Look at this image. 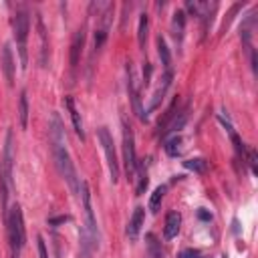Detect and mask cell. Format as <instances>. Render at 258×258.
Here are the masks:
<instances>
[{
  "instance_id": "18",
  "label": "cell",
  "mask_w": 258,
  "mask_h": 258,
  "mask_svg": "<svg viewBox=\"0 0 258 258\" xmlns=\"http://www.w3.org/2000/svg\"><path fill=\"white\" fill-rule=\"evenodd\" d=\"M135 173H137V183H135V191H137V196H141L145 189H147V183H149V179H147V169H145V163H141V165H137L135 167Z\"/></svg>"
},
{
  "instance_id": "17",
  "label": "cell",
  "mask_w": 258,
  "mask_h": 258,
  "mask_svg": "<svg viewBox=\"0 0 258 258\" xmlns=\"http://www.w3.org/2000/svg\"><path fill=\"white\" fill-rule=\"evenodd\" d=\"M147 32H149V16L145 12L139 14V24H137V42L143 48L145 40H147Z\"/></svg>"
},
{
  "instance_id": "16",
  "label": "cell",
  "mask_w": 258,
  "mask_h": 258,
  "mask_svg": "<svg viewBox=\"0 0 258 258\" xmlns=\"http://www.w3.org/2000/svg\"><path fill=\"white\" fill-rule=\"evenodd\" d=\"M157 54L161 58V64L165 71H171V52H169V46L165 42L163 36H157Z\"/></svg>"
},
{
  "instance_id": "3",
  "label": "cell",
  "mask_w": 258,
  "mask_h": 258,
  "mask_svg": "<svg viewBox=\"0 0 258 258\" xmlns=\"http://www.w3.org/2000/svg\"><path fill=\"white\" fill-rule=\"evenodd\" d=\"M6 226H8V240H10V250H12V258L20 256V250L26 244V230H24V218H22V210L18 204H12L6 216Z\"/></svg>"
},
{
  "instance_id": "27",
  "label": "cell",
  "mask_w": 258,
  "mask_h": 258,
  "mask_svg": "<svg viewBox=\"0 0 258 258\" xmlns=\"http://www.w3.org/2000/svg\"><path fill=\"white\" fill-rule=\"evenodd\" d=\"M198 256H200V252H198V250H191V248H189V250H183V252L179 254V258H198Z\"/></svg>"
},
{
  "instance_id": "12",
  "label": "cell",
  "mask_w": 258,
  "mask_h": 258,
  "mask_svg": "<svg viewBox=\"0 0 258 258\" xmlns=\"http://www.w3.org/2000/svg\"><path fill=\"white\" fill-rule=\"evenodd\" d=\"M83 44H85V26H81L75 36H73V44H71V69L75 71L79 67L81 60V52H83Z\"/></svg>"
},
{
  "instance_id": "2",
  "label": "cell",
  "mask_w": 258,
  "mask_h": 258,
  "mask_svg": "<svg viewBox=\"0 0 258 258\" xmlns=\"http://www.w3.org/2000/svg\"><path fill=\"white\" fill-rule=\"evenodd\" d=\"M79 194H81V202H83V212H85V226L81 228V246H83V252L85 256H89L91 250H95L99 246L97 238H99V230H97V220H95V214H93V206H91V191H89V185L87 181H81V187H79Z\"/></svg>"
},
{
  "instance_id": "9",
  "label": "cell",
  "mask_w": 258,
  "mask_h": 258,
  "mask_svg": "<svg viewBox=\"0 0 258 258\" xmlns=\"http://www.w3.org/2000/svg\"><path fill=\"white\" fill-rule=\"evenodd\" d=\"M0 64H2V71H4V77L8 81V85L12 87L14 85V71H16V64H14V56H12V48L10 44L6 42L2 46V54H0Z\"/></svg>"
},
{
  "instance_id": "23",
  "label": "cell",
  "mask_w": 258,
  "mask_h": 258,
  "mask_svg": "<svg viewBox=\"0 0 258 258\" xmlns=\"http://www.w3.org/2000/svg\"><path fill=\"white\" fill-rule=\"evenodd\" d=\"M179 145H181V137H179V135H173L171 139H167V141H165V145H163V147H165V153H167L169 157H177V155H179V151H181V147H179Z\"/></svg>"
},
{
  "instance_id": "25",
  "label": "cell",
  "mask_w": 258,
  "mask_h": 258,
  "mask_svg": "<svg viewBox=\"0 0 258 258\" xmlns=\"http://www.w3.org/2000/svg\"><path fill=\"white\" fill-rule=\"evenodd\" d=\"M107 30L109 28H103V26H99L97 30H95V52L103 46V42L107 40Z\"/></svg>"
},
{
  "instance_id": "11",
  "label": "cell",
  "mask_w": 258,
  "mask_h": 258,
  "mask_svg": "<svg viewBox=\"0 0 258 258\" xmlns=\"http://www.w3.org/2000/svg\"><path fill=\"white\" fill-rule=\"evenodd\" d=\"M143 222H145V208L137 206L133 210V216L129 218V224H127V236H129V240H137Z\"/></svg>"
},
{
  "instance_id": "21",
  "label": "cell",
  "mask_w": 258,
  "mask_h": 258,
  "mask_svg": "<svg viewBox=\"0 0 258 258\" xmlns=\"http://www.w3.org/2000/svg\"><path fill=\"white\" fill-rule=\"evenodd\" d=\"M183 167L189 169V171H194V173H206L208 161L202 159V157H191V159H185V161H183Z\"/></svg>"
},
{
  "instance_id": "8",
  "label": "cell",
  "mask_w": 258,
  "mask_h": 258,
  "mask_svg": "<svg viewBox=\"0 0 258 258\" xmlns=\"http://www.w3.org/2000/svg\"><path fill=\"white\" fill-rule=\"evenodd\" d=\"M12 163H14V145H12V131L6 135V147H4V159H2V169H4V181L10 185L12 183Z\"/></svg>"
},
{
  "instance_id": "1",
  "label": "cell",
  "mask_w": 258,
  "mask_h": 258,
  "mask_svg": "<svg viewBox=\"0 0 258 258\" xmlns=\"http://www.w3.org/2000/svg\"><path fill=\"white\" fill-rule=\"evenodd\" d=\"M48 137H50V145H52V155H54V163L58 167V173L64 177V181L69 183L73 194H79L81 187V179L77 175V169L73 165L71 153L67 149V137H64V127L62 121L58 119L56 113H52L50 117V125H48Z\"/></svg>"
},
{
  "instance_id": "7",
  "label": "cell",
  "mask_w": 258,
  "mask_h": 258,
  "mask_svg": "<svg viewBox=\"0 0 258 258\" xmlns=\"http://www.w3.org/2000/svg\"><path fill=\"white\" fill-rule=\"evenodd\" d=\"M127 89H129V95H131V101H133V109H135V115L141 119V121H147V113L145 109L141 107V97H139V91L135 87V75H133V69H131V62L127 64Z\"/></svg>"
},
{
  "instance_id": "19",
  "label": "cell",
  "mask_w": 258,
  "mask_h": 258,
  "mask_svg": "<svg viewBox=\"0 0 258 258\" xmlns=\"http://www.w3.org/2000/svg\"><path fill=\"white\" fill-rule=\"evenodd\" d=\"M145 240H147V258H163V250H161L159 240L153 234H147Z\"/></svg>"
},
{
  "instance_id": "5",
  "label": "cell",
  "mask_w": 258,
  "mask_h": 258,
  "mask_svg": "<svg viewBox=\"0 0 258 258\" xmlns=\"http://www.w3.org/2000/svg\"><path fill=\"white\" fill-rule=\"evenodd\" d=\"M99 141H101V147H103V153H105V159H107L111 181L117 183L119 181V161H117V151H115L113 135L109 133L107 127H99Z\"/></svg>"
},
{
  "instance_id": "10",
  "label": "cell",
  "mask_w": 258,
  "mask_h": 258,
  "mask_svg": "<svg viewBox=\"0 0 258 258\" xmlns=\"http://www.w3.org/2000/svg\"><path fill=\"white\" fill-rule=\"evenodd\" d=\"M171 79H173V71H165L163 77H161L159 87L155 89V93H153V97H151L149 111H155V109L159 107V103L163 101V97H165V93H167V89H169V85H171Z\"/></svg>"
},
{
  "instance_id": "24",
  "label": "cell",
  "mask_w": 258,
  "mask_h": 258,
  "mask_svg": "<svg viewBox=\"0 0 258 258\" xmlns=\"http://www.w3.org/2000/svg\"><path fill=\"white\" fill-rule=\"evenodd\" d=\"M175 109H177V101H173V103L169 105V109L165 111V117H163V119L159 121V125H157V127H159V133H161V135H163V131L167 129V125H169V121H171V119L175 117Z\"/></svg>"
},
{
  "instance_id": "4",
  "label": "cell",
  "mask_w": 258,
  "mask_h": 258,
  "mask_svg": "<svg viewBox=\"0 0 258 258\" xmlns=\"http://www.w3.org/2000/svg\"><path fill=\"white\" fill-rule=\"evenodd\" d=\"M12 30L18 46V56H20V67L26 69L28 62V52H26V40H28V30H30V18L26 10H18L12 18Z\"/></svg>"
},
{
  "instance_id": "14",
  "label": "cell",
  "mask_w": 258,
  "mask_h": 258,
  "mask_svg": "<svg viewBox=\"0 0 258 258\" xmlns=\"http://www.w3.org/2000/svg\"><path fill=\"white\" fill-rule=\"evenodd\" d=\"M179 226H181V216L177 212H169L165 216V226H163V236L165 240H173L179 232Z\"/></svg>"
},
{
  "instance_id": "15",
  "label": "cell",
  "mask_w": 258,
  "mask_h": 258,
  "mask_svg": "<svg viewBox=\"0 0 258 258\" xmlns=\"http://www.w3.org/2000/svg\"><path fill=\"white\" fill-rule=\"evenodd\" d=\"M183 30H185V12L181 8H177L173 12V20H171V32H173V36H175L177 42H181Z\"/></svg>"
},
{
  "instance_id": "26",
  "label": "cell",
  "mask_w": 258,
  "mask_h": 258,
  "mask_svg": "<svg viewBox=\"0 0 258 258\" xmlns=\"http://www.w3.org/2000/svg\"><path fill=\"white\" fill-rule=\"evenodd\" d=\"M36 246H38V256H40V258H48L46 244H44V238H42V236H38V238H36Z\"/></svg>"
},
{
  "instance_id": "20",
  "label": "cell",
  "mask_w": 258,
  "mask_h": 258,
  "mask_svg": "<svg viewBox=\"0 0 258 258\" xmlns=\"http://www.w3.org/2000/svg\"><path fill=\"white\" fill-rule=\"evenodd\" d=\"M18 119H20V127L26 129V125H28V99H26V91H22L20 99H18Z\"/></svg>"
},
{
  "instance_id": "28",
  "label": "cell",
  "mask_w": 258,
  "mask_h": 258,
  "mask_svg": "<svg viewBox=\"0 0 258 258\" xmlns=\"http://www.w3.org/2000/svg\"><path fill=\"white\" fill-rule=\"evenodd\" d=\"M198 258H204V256H198Z\"/></svg>"
},
{
  "instance_id": "13",
  "label": "cell",
  "mask_w": 258,
  "mask_h": 258,
  "mask_svg": "<svg viewBox=\"0 0 258 258\" xmlns=\"http://www.w3.org/2000/svg\"><path fill=\"white\" fill-rule=\"evenodd\" d=\"M64 105H67V109H69V115H71V121H73V127H75V133L81 137V141L85 139V129H83V119H81V113H79V109L75 107V101H73V97H67L64 99Z\"/></svg>"
},
{
  "instance_id": "22",
  "label": "cell",
  "mask_w": 258,
  "mask_h": 258,
  "mask_svg": "<svg viewBox=\"0 0 258 258\" xmlns=\"http://www.w3.org/2000/svg\"><path fill=\"white\" fill-rule=\"evenodd\" d=\"M163 196H165V185H157V187L153 189L151 198H149V210H151L153 214L159 210V206H161V202H163Z\"/></svg>"
},
{
  "instance_id": "6",
  "label": "cell",
  "mask_w": 258,
  "mask_h": 258,
  "mask_svg": "<svg viewBox=\"0 0 258 258\" xmlns=\"http://www.w3.org/2000/svg\"><path fill=\"white\" fill-rule=\"evenodd\" d=\"M123 161H125V171L127 175H135V167H137V155H135V137H133V129L127 125V121L123 119Z\"/></svg>"
}]
</instances>
